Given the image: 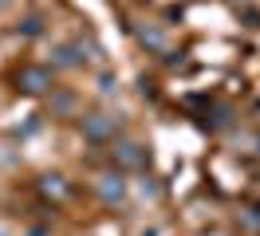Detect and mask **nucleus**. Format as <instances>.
I'll use <instances>...</instances> for the list:
<instances>
[{
    "label": "nucleus",
    "mask_w": 260,
    "mask_h": 236,
    "mask_svg": "<svg viewBox=\"0 0 260 236\" xmlns=\"http://www.w3.org/2000/svg\"><path fill=\"white\" fill-rule=\"evenodd\" d=\"M114 87H118V83H114V75H99V91H103V94H111Z\"/></svg>",
    "instance_id": "8"
},
{
    "label": "nucleus",
    "mask_w": 260,
    "mask_h": 236,
    "mask_svg": "<svg viewBox=\"0 0 260 236\" xmlns=\"http://www.w3.org/2000/svg\"><path fill=\"white\" fill-rule=\"evenodd\" d=\"M36 31H40V20H36V16H28V20H24V36H36Z\"/></svg>",
    "instance_id": "9"
},
{
    "label": "nucleus",
    "mask_w": 260,
    "mask_h": 236,
    "mask_svg": "<svg viewBox=\"0 0 260 236\" xmlns=\"http://www.w3.org/2000/svg\"><path fill=\"white\" fill-rule=\"evenodd\" d=\"M83 134H87V138L91 142H103V138H114V130H118V122H114L111 114H87V118H83Z\"/></svg>",
    "instance_id": "1"
},
{
    "label": "nucleus",
    "mask_w": 260,
    "mask_h": 236,
    "mask_svg": "<svg viewBox=\"0 0 260 236\" xmlns=\"http://www.w3.org/2000/svg\"><path fill=\"white\" fill-rule=\"evenodd\" d=\"M138 36H142V44H150V47H162V31H154V28H142Z\"/></svg>",
    "instance_id": "7"
},
{
    "label": "nucleus",
    "mask_w": 260,
    "mask_h": 236,
    "mask_svg": "<svg viewBox=\"0 0 260 236\" xmlns=\"http://www.w3.org/2000/svg\"><path fill=\"white\" fill-rule=\"evenodd\" d=\"M16 79H20V87L32 91V94H40V91H48V87H51V75L44 71V67H24Z\"/></svg>",
    "instance_id": "3"
},
{
    "label": "nucleus",
    "mask_w": 260,
    "mask_h": 236,
    "mask_svg": "<svg viewBox=\"0 0 260 236\" xmlns=\"http://www.w3.org/2000/svg\"><path fill=\"white\" fill-rule=\"evenodd\" d=\"M99 193H103V201H122V197H126V181H122L118 173H107L103 185H99Z\"/></svg>",
    "instance_id": "4"
},
{
    "label": "nucleus",
    "mask_w": 260,
    "mask_h": 236,
    "mask_svg": "<svg viewBox=\"0 0 260 236\" xmlns=\"http://www.w3.org/2000/svg\"><path fill=\"white\" fill-rule=\"evenodd\" d=\"M8 4H12V0H0V8H8Z\"/></svg>",
    "instance_id": "10"
},
{
    "label": "nucleus",
    "mask_w": 260,
    "mask_h": 236,
    "mask_svg": "<svg viewBox=\"0 0 260 236\" xmlns=\"http://www.w3.org/2000/svg\"><path fill=\"white\" fill-rule=\"evenodd\" d=\"M44 193H55V197H63V193H67L63 177H44Z\"/></svg>",
    "instance_id": "6"
},
{
    "label": "nucleus",
    "mask_w": 260,
    "mask_h": 236,
    "mask_svg": "<svg viewBox=\"0 0 260 236\" xmlns=\"http://www.w3.org/2000/svg\"><path fill=\"white\" fill-rule=\"evenodd\" d=\"M79 51H83V47H75V44H59V47H55V67H79V63H83Z\"/></svg>",
    "instance_id": "5"
},
{
    "label": "nucleus",
    "mask_w": 260,
    "mask_h": 236,
    "mask_svg": "<svg viewBox=\"0 0 260 236\" xmlns=\"http://www.w3.org/2000/svg\"><path fill=\"white\" fill-rule=\"evenodd\" d=\"M114 161L126 165V170H142V165H146V150H142L138 142H118V146H114Z\"/></svg>",
    "instance_id": "2"
}]
</instances>
